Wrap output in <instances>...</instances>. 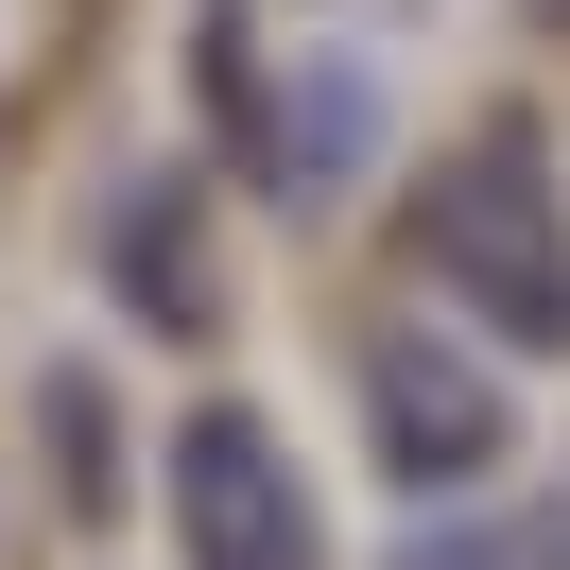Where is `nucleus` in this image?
<instances>
[{
	"label": "nucleus",
	"instance_id": "f257e3e1",
	"mask_svg": "<svg viewBox=\"0 0 570 570\" xmlns=\"http://www.w3.org/2000/svg\"><path fill=\"white\" fill-rule=\"evenodd\" d=\"M415 277L450 312H484L519 363H570V174L535 121H484V139L432 156L415 190Z\"/></svg>",
	"mask_w": 570,
	"mask_h": 570
},
{
	"label": "nucleus",
	"instance_id": "f03ea898",
	"mask_svg": "<svg viewBox=\"0 0 570 570\" xmlns=\"http://www.w3.org/2000/svg\"><path fill=\"white\" fill-rule=\"evenodd\" d=\"M174 553L190 570H328V519H312V466L259 397H190L174 415Z\"/></svg>",
	"mask_w": 570,
	"mask_h": 570
},
{
	"label": "nucleus",
	"instance_id": "7ed1b4c3",
	"mask_svg": "<svg viewBox=\"0 0 570 570\" xmlns=\"http://www.w3.org/2000/svg\"><path fill=\"white\" fill-rule=\"evenodd\" d=\"M346 381H363V450H381L397 484H484V466L519 450L501 363L466 346V328H432V312H363L346 328Z\"/></svg>",
	"mask_w": 570,
	"mask_h": 570
},
{
	"label": "nucleus",
	"instance_id": "20e7f679",
	"mask_svg": "<svg viewBox=\"0 0 570 570\" xmlns=\"http://www.w3.org/2000/svg\"><path fill=\"white\" fill-rule=\"evenodd\" d=\"M363 156H381V87H363L346 52H328V70H294V87H259V105H243V174L277 190V208H328V190H346Z\"/></svg>",
	"mask_w": 570,
	"mask_h": 570
},
{
	"label": "nucleus",
	"instance_id": "39448f33",
	"mask_svg": "<svg viewBox=\"0 0 570 570\" xmlns=\"http://www.w3.org/2000/svg\"><path fill=\"white\" fill-rule=\"evenodd\" d=\"M105 277L139 328H208V243H190V174H121L105 190Z\"/></svg>",
	"mask_w": 570,
	"mask_h": 570
},
{
	"label": "nucleus",
	"instance_id": "423d86ee",
	"mask_svg": "<svg viewBox=\"0 0 570 570\" xmlns=\"http://www.w3.org/2000/svg\"><path fill=\"white\" fill-rule=\"evenodd\" d=\"M36 415H52V484L105 519V501H121V397L87 381V363H52V381H36Z\"/></svg>",
	"mask_w": 570,
	"mask_h": 570
},
{
	"label": "nucleus",
	"instance_id": "0eeeda50",
	"mask_svg": "<svg viewBox=\"0 0 570 570\" xmlns=\"http://www.w3.org/2000/svg\"><path fill=\"white\" fill-rule=\"evenodd\" d=\"M397 570H570V519H553V501H501V519H432V535H397Z\"/></svg>",
	"mask_w": 570,
	"mask_h": 570
},
{
	"label": "nucleus",
	"instance_id": "6e6552de",
	"mask_svg": "<svg viewBox=\"0 0 570 570\" xmlns=\"http://www.w3.org/2000/svg\"><path fill=\"white\" fill-rule=\"evenodd\" d=\"M535 18H570V0H535Z\"/></svg>",
	"mask_w": 570,
	"mask_h": 570
}]
</instances>
